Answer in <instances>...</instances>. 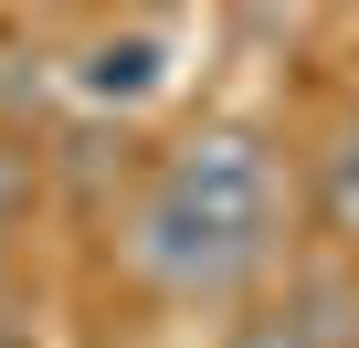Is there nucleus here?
I'll list each match as a JSON object with an SVG mask.
<instances>
[{"mask_svg":"<svg viewBox=\"0 0 359 348\" xmlns=\"http://www.w3.org/2000/svg\"><path fill=\"white\" fill-rule=\"evenodd\" d=\"M275 264V158L243 127L191 137L127 211V274L180 306H233Z\"/></svg>","mask_w":359,"mask_h":348,"instance_id":"1","label":"nucleus"},{"mask_svg":"<svg viewBox=\"0 0 359 348\" xmlns=\"http://www.w3.org/2000/svg\"><path fill=\"white\" fill-rule=\"evenodd\" d=\"M74 85H85L95 106H148V95L169 85V32H148V22L95 32V43H85V64H74Z\"/></svg>","mask_w":359,"mask_h":348,"instance_id":"2","label":"nucleus"},{"mask_svg":"<svg viewBox=\"0 0 359 348\" xmlns=\"http://www.w3.org/2000/svg\"><path fill=\"white\" fill-rule=\"evenodd\" d=\"M317 222L359 253V127H338V137H327V158H317Z\"/></svg>","mask_w":359,"mask_h":348,"instance_id":"3","label":"nucleus"},{"mask_svg":"<svg viewBox=\"0 0 359 348\" xmlns=\"http://www.w3.org/2000/svg\"><path fill=\"white\" fill-rule=\"evenodd\" d=\"M222 348H327V337H317V327L296 316V295H285V306H254V316H243Z\"/></svg>","mask_w":359,"mask_h":348,"instance_id":"4","label":"nucleus"},{"mask_svg":"<svg viewBox=\"0 0 359 348\" xmlns=\"http://www.w3.org/2000/svg\"><path fill=\"white\" fill-rule=\"evenodd\" d=\"M0 348H32V327H22V316H0Z\"/></svg>","mask_w":359,"mask_h":348,"instance_id":"5","label":"nucleus"}]
</instances>
